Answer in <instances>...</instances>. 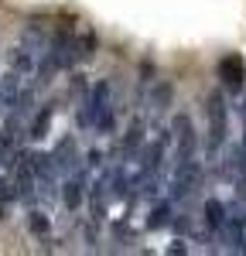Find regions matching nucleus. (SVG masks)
Masks as SVG:
<instances>
[{"mask_svg":"<svg viewBox=\"0 0 246 256\" xmlns=\"http://www.w3.org/2000/svg\"><path fill=\"white\" fill-rule=\"evenodd\" d=\"M52 120H55V110H52V106H41L38 116L31 120V137L41 140L44 134H48V130H52Z\"/></svg>","mask_w":246,"mask_h":256,"instance_id":"9b49d317","label":"nucleus"},{"mask_svg":"<svg viewBox=\"0 0 246 256\" xmlns=\"http://www.w3.org/2000/svg\"><path fill=\"white\" fill-rule=\"evenodd\" d=\"M226 226V205L219 198H208L205 202V229H208V236H219Z\"/></svg>","mask_w":246,"mask_h":256,"instance_id":"0eeeda50","label":"nucleus"},{"mask_svg":"<svg viewBox=\"0 0 246 256\" xmlns=\"http://www.w3.org/2000/svg\"><path fill=\"white\" fill-rule=\"evenodd\" d=\"M48 31H44V24H38V20H31V24H24V31H20L18 44H24V48H31L34 55H44V48H48Z\"/></svg>","mask_w":246,"mask_h":256,"instance_id":"423d86ee","label":"nucleus"},{"mask_svg":"<svg viewBox=\"0 0 246 256\" xmlns=\"http://www.w3.org/2000/svg\"><path fill=\"white\" fill-rule=\"evenodd\" d=\"M168 102H171V86H168V82H158L154 92L147 96V110H150V113H164Z\"/></svg>","mask_w":246,"mask_h":256,"instance_id":"9d476101","label":"nucleus"},{"mask_svg":"<svg viewBox=\"0 0 246 256\" xmlns=\"http://www.w3.org/2000/svg\"><path fill=\"white\" fill-rule=\"evenodd\" d=\"M24 86H28V82L20 79V76H14V72L0 76V116H10V110L18 106Z\"/></svg>","mask_w":246,"mask_h":256,"instance_id":"20e7f679","label":"nucleus"},{"mask_svg":"<svg viewBox=\"0 0 246 256\" xmlns=\"http://www.w3.org/2000/svg\"><path fill=\"white\" fill-rule=\"evenodd\" d=\"M10 202H18V198H14V184H10L7 178H0V218L7 216V208H10Z\"/></svg>","mask_w":246,"mask_h":256,"instance_id":"ddd939ff","label":"nucleus"},{"mask_svg":"<svg viewBox=\"0 0 246 256\" xmlns=\"http://www.w3.org/2000/svg\"><path fill=\"white\" fill-rule=\"evenodd\" d=\"M92 52H96V38L86 34V38L79 41V58H92Z\"/></svg>","mask_w":246,"mask_h":256,"instance_id":"4468645a","label":"nucleus"},{"mask_svg":"<svg viewBox=\"0 0 246 256\" xmlns=\"http://www.w3.org/2000/svg\"><path fill=\"white\" fill-rule=\"evenodd\" d=\"M38 58H41V55H34L31 48L18 44V48L10 52V72L20 76L24 82H31V79H34V72H38Z\"/></svg>","mask_w":246,"mask_h":256,"instance_id":"39448f33","label":"nucleus"},{"mask_svg":"<svg viewBox=\"0 0 246 256\" xmlns=\"http://www.w3.org/2000/svg\"><path fill=\"white\" fill-rule=\"evenodd\" d=\"M62 202H65V208L68 212H79L86 195H89V171H86V164H79L76 171H68V174L62 178Z\"/></svg>","mask_w":246,"mask_h":256,"instance_id":"f03ea898","label":"nucleus"},{"mask_svg":"<svg viewBox=\"0 0 246 256\" xmlns=\"http://www.w3.org/2000/svg\"><path fill=\"white\" fill-rule=\"evenodd\" d=\"M28 229H31V236L48 239V236H52V218L44 216V212H38V208H34V212L28 216Z\"/></svg>","mask_w":246,"mask_h":256,"instance_id":"f8f14e48","label":"nucleus"},{"mask_svg":"<svg viewBox=\"0 0 246 256\" xmlns=\"http://www.w3.org/2000/svg\"><path fill=\"white\" fill-rule=\"evenodd\" d=\"M171 212H174V202H171V198L158 202V205L150 208V218H147V226H150V229H164V226L171 222Z\"/></svg>","mask_w":246,"mask_h":256,"instance_id":"1a4fd4ad","label":"nucleus"},{"mask_svg":"<svg viewBox=\"0 0 246 256\" xmlns=\"http://www.w3.org/2000/svg\"><path fill=\"white\" fill-rule=\"evenodd\" d=\"M222 147H226V99L216 92L208 99V154L219 158Z\"/></svg>","mask_w":246,"mask_h":256,"instance_id":"7ed1b4c3","label":"nucleus"},{"mask_svg":"<svg viewBox=\"0 0 246 256\" xmlns=\"http://www.w3.org/2000/svg\"><path fill=\"white\" fill-rule=\"evenodd\" d=\"M219 76L226 79L229 89H240L243 86V65H240V58H222L219 62Z\"/></svg>","mask_w":246,"mask_h":256,"instance_id":"6e6552de","label":"nucleus"},{"mask_svg":"<svg viewBox=\"0 0 246 256\" xmlns=\"http://www.w3.org/2000/svg\"><path fill=\"white\" fill-rule=\"evenodd\" d=\"M110 106H113V86H110V79H100L92 89H86V99H82V106H79L76 123H79L82 130H92L100 113H106Z\"/></svg>","mask_w":246,"mask_h":256,"instance_id":"f257e3e1","label":"nucleus"}]
</instances>
